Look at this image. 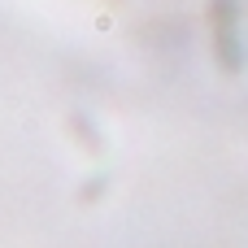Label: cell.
Returning a JSON list of instances; mask_svg holds the SVG:
<instances>
[{
  "label": "cell",
  "instance_id": "obj_1",
  "mask_svg": "<svg viewBox=\"0 0 248 248\" xmlns=\"http://www.w3.org/2000/svg\"><path fill=\"white\" fill-rule=\"evenodd\" d=\"M235 0H214V31H218V57L227 70H240V44H235Z\"/></svg>",
  "mask_w": 248,
  "mask_h": 248
}]
</instances>
